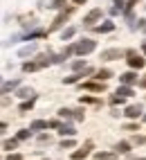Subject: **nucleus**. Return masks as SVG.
Segmentation results:
<instances>
[{"label":"nucleus","mask_w":146,"mask_h":160,"mask_svg":"<svg viewBox=\"0 0 146 160\" xmlns=\"http://www.w3.org/2000/svg\"><path fill=\"white\" fill-rule=\"evenodd\" d=\"M126 117H130V120H137V117L142 115V106L139 104H133V106H128L126 108V113H124Z\"/></svg>","instance_id":"nucleus-7"},{"label":"nucleus","mask_w":146,"mask_h":160,"mask_svg":"<svg viewBox=\"0 0 146 160\" xmlns=\"http://www.w3.org/2000/svg\"><path fill=\"white\" fill-rule=\"evenodd\" d=\"M144 122H146V115H144Z\"/></svg>","instance_id":"nucleus-40"},{"label":"nucleus","mask_w":146,"mask_h":160,"mask_svg":"<svg viewBox=\"0 0 146 160\" xmlns=\"http://www.w3.org/2000/svg\"><path fill=\"white\" fill-rule=\"evenodd\" d=\"M20 86V79H14V81H5L2 83V95H7L9 90H12V88H18Z\"/></svg>","instance_id":"nucleus-13"},{"label":"nucleus","mask_w":146,"mask_h":160,"mask_svg":"<svg viewBox=\"0 0 146 160\" xmlns=\"http://www.w3.org/2000/svg\"><path fill=\"white\" fill-rule=\"evenodd\" d=\"M72 68H74V70H86V63H83V61H74Z\"/></svg>","instance_id":"nucleus-30"},{"label":"nucleus","mask_w":146,"mask_h":160,"mask_svg":"<svg viewBox=\"0 0 146 160\" xmlns=\"http://www.w3.org/2000/svg\"><path fill=\"white\" fill-rule=\"evenodd\" d=\"M38 144H52V138L49 135H40L38 138Z\"/></svg>","instance_id":"nucleus-27"},{"label":"nucleus","mask_w":146,"mask_h":160,"mask_svg":"<svg viewBox=\"0 0 146 160\" xmlns=\"http://www.w3.org/2000/svg\"><path fill=\"white\" fill-rule=\"evenodd\" d=\"M144 52H146V41H144Z\"/></svg>","instance_id":"nucleus-39"},{"label":"nucleus","mask_w":146,"mask_h":160,"mask_svg":"<svg viewBox=\"0 0 146 160\" xmlns=\"http://www.w3.org/2000/svg\"><path fill=\"white\" fill-rule=\"evenodd\" d=\"M124 129H126V131H139V126L137 124H126Z\"/></svg>","instance_id":"nucleus-34"},{"label":"nucleus","mask_w":146,"mask_h":160,"mask_svg":"<svg viewBox=\"0 0 146 160\" xmlns=\"http://www.w3.org/2000/svg\"><path fill=\"white\" fill-rule=\"evenodd\" d=\"M121 7H124V0H115V7L110 9V14H117L119 9H121Z\"/></svg>","instance_id":"nucleus-25"},{"label":"nucleus","mask_w":146,"mask_h":160,"mask_svg":"<svg viewBox=\"0 0 146 160\" xmlns=\"http://www.w3.org/2000/svg\"><path fill=\"white\" fill-rule=\"evenodd\" d=\"M74 32H77L74 27H70V29H65V32H63V41H65V38H72V36H74Z\"/></svg>","instance_id":"nucleus-28"},{"label":"nucleus","mask_w":146,"mask_h":160,"mask_svg":"<svg viewBox=\"0 0 146 160\" xmlns=\"http://www.w3.org/2000/svg\"><path fill=\"white\" fill-rule=\"evenodd\" d=\"M86 102V104H99V99H95V97H81V104Z\"/></svg>","instance_id":"nucleus-31"},{"label":"nucleus","mask_w":146,"mask_h":160,"mask_svg":"<svg viewBox=\"0 0 146 160\" xmlns=\"http://www.w3.org/2000/svg\"><path fill=\"white\" fill-rule=\"evenodd\" d=\"M23 70L25 72H34V70H38V66H36V61H27L25 66H23Z\"/></svg>","instance_id":"nucleus-21"},{"label":"nucleus","mask_w":146,"mask_h":160,"mask_svg":"<svg viewBox=\"0 0 146 160\" xmlns=\"http://www.w3.org/2000/svg\"><path fill=\"white\" fill-rule=\"evenodd\" d=\"M110 77H112L110 70H99V72H97V79H99V81H108Z\"/></svg>","instance_id":"nucleus-15"},{"label":"nucleus","mask_w":146,"mask_h":160,"mask_svg":"<svg viewBox=\"0 0 146 160\" xmlns=\"http://www.w3.org/2000/svg\"><path fill=\"white\" fill-rule=\"evenodd\" d=\"M2 147L12 151V149H16V147H18V142H16V140H5V142H2Z\"/></svg>","instance_id":"nucleus-23"},{"label":"nucleus","mask_w":146,"mask_h":160,"mask_svg":"<svg viewBox=\"0 0 146 160\" xmlns=\"http://www.w3.org/2000/svg\"><path fill=\"white\" fill-rule=\"evenodd\" d=\"M126 57H128V66H130V68H137V70H139V68H144L146 59H144V57H139L135 50H128V52H126Z\"/></svg>","instance_id":"nucleus-2"},{"label":"nucleus","mask_w":146,"mask_h":160,"mask_svg":"<svg viewBox=\"0 0 146 160\" xmlns=\"http://www.w3.org/2000/svg\"><path fill=\"white\" fill-rule=\"evenodd\" d=\"M74 147V140H63L61 142V149H72Z\"/></svg>","instance_id":"nucleus-29"},{"label":"nucleus","mask_w":146,"mask_h":160,"mask_svg":"<svg viewBox=\"0 0 146 160\" xmlns=\"http://www.w3.org/2000/svg\"><path fill=\"white\" fill-rule=\"evenodd\" d=\"M34 102H36V97H32V99H27V102H23V104H20V111H29V108H32V106H34Z\"/></svg>","instance_id":"nucleus-20"},{"label":"nucleus","mask_w":146,"mask_h":160,"mask_svg":"<svg viewBox=\"0 0 146 160\" xmlns=\"http://www.w3.org/2000/svg\"><path fill=\"white\" fill-rule=\"evenodd\" d=\"M59 133H61V135H74L77 131H74V126H70V124H61Z\"/></svg>","instance_id":"nucleus-14"},{"label":"nucleus","mask_w":146,"mask_h":160,"mask_svg":"<svg viewBox=\"0 0 146 160\" xmlns=\"http://www.w3.org/2000/svg\"><path fill=\"white\" fill-rule=\"evenodd\" d=\"M63 2H65V0H54V2H52L49 7H63Z\"/></svg>","instance_id":"nucleus-36"},{"label":"nucleus","mask_w":146,"mask_h":160,"mask_svg":"<svg viewBox=\"0 0 146 160\" xmlns=\"http://www.w3.org/2000/svg\"><path fill=\"white\" fill-rule=\"evenodd\" d=\"M81 77H83V74H72V77H65V83H77Z\"/></svg>","instance_id":"nucleus-26"},{"label":"nucleus","mask_w":146,"mask_h":160,"mask_svg":"<svg viewBox=\"0 0 146 160\" xmlns=\"http://www.w3.org/2000/svg\"><path fill=\"white\" fill-rule=\"evenodd\" d=\"M124 99H126V97H121V95H117V92H115L112 97H110V104H124Z\"/></svg>","instance_id":"nucleus-24"},{"label":"nucleus","mask_w":146,"mask_h":160,"mask_svg":"<svg viewBox=\"0 0 146 160\" xmlns=\"http://www.w3.org/2000/svg\"><path fill=\"white\" fill-rule=\"evenodd\" d=\"M59 117H65V120H68V117H74V111H68V108H61V111H59Z\"/></svg>","instance_id":"nucleus-22"},{"label":"nucleus","mask_w":146,"mask_h":160,"mask_svg":"<svg viewBox=\"0 0 146 160\" xmlns=\"http://www.w3.org/2000/svg\"><path fill=\"white\" fill-rule=\"evenodd\" d=\"M18 140H29V131H18Z\"/></svg>","instance_id":"nucleus-32"},{"label":"nucleus","mask_w":146,"mask_h":160,"mask_svg":"<svg viewBox=\"0 0 146 160\" xmlns=\"http://www.w3.org/2000/svg\"><path fill=\"white\" fill-rule=\"evenodd\" d=\"M139 86H142V88H146V77H144V79L139 81Z\"/></svg>","instance_id":"nucleus-37"},{"label":"nucleus","mask_w":146,"mask_h":160,"mask_svg":"<svg viewBox=\"0 0 146 160\" xmlns=\"http://www.w3.org/2000/svg\"><path fill=\"white\" fill-rule=\"evenodd\" d=\"M47 126H49V122H45V120H36V122L29 124V131H40V129H47Z\"/></svg>","instance_id":"nucleus-12"},{"label":"nucleus","mask_w":146,"mask_h":160,"mask_svg":"<svg viewBox=\"0 0 146 160\" xmlns=\"http://www.w3.org/2000/svg\"><path fill=\"white\" fill-rule=\"evenodd\" d=\"M117 95H121V97H130V95H133V88H130V86H121V88H117Z\"/></svg>","instance_id":"nucleus-16"},{"label":"nucleus","mask_w":146,"mask_h":160,"mask_svg":"<svg viewBox=\"0 0 146 160\" xmlns=\"http://www.w3.org/2000/svg\"><path fill=\"white\" fill-rule=\"evenodd\" d=\"M34 52H36V45H27V48L20 50V57H29V54H34Z\"/></svg>","instance_id":"nucleus-19"},{"label":"nucleus","mask_w":146,"mask_h":160,"mask_svg":"<svg viewBox=\"0 0 146 160\" xmlns=\"http://www.w3.org/2000/svg\"><path fill=\"white\" fill-rule=\"evenodd\" d=\"M83 88L95 90V92H101V90H106V83H103V81H88V83H83Z\"/></svg>","instance_id":"nucleus-8"},{"label":"nucleus","mask_w":146,"mask_h":160,"mask_svg":"<svg viewBox=\"0 0 146 160\" xmlns=\"http://www.w3.org/2000/svg\"><path fill=\"white\" fill-rule=\"evenodd\" d=\"M90 149H92V142L88 140L81 149H77V151L72 153V160H83V158H88V156H90Z\"/></svg>","instance_id":"nucleus-3"},{"label":"nucleus","mask_w":146,"mask_h":160,"mask_svg":"<svg viewBox=\"0 0 146 160\" xmlns=\"http://www.w3.org/2000/svg\"><path fill=\"white\" fill-rule=\"evenodd\" d=\"M7 160H23V156H20V153H12Z\"/></svg>","instance_id":"nucleus-35"},{"label":"nucleus","mask_w":146,"mask_h":160,"mask_svg":"<svg viewBox=\"0 0 146 160\" xmlns=\"http://www.w3.org/2000/svg\"><path fill=\"white\" fill-rule=\"evenodd\" d=\"M115 151H117V153H128V151H130V144H128V142H119Z\"/></svg>","instance_id":"nucleus-18"},{"label":"nucleus","mask_w":146,"mask_h":160,"mask_svg":"<svg viewBox=\"0 0 146 160\" xmlns=\"http://www.w3.org/2000/svg\"><path fill=\"white\" fill-rule=\"evenodd\" d=\"M16 95H18V97H23V99H32V95H34V92L29 90V88H20Z\"/></svg>","instance_id":"nucleus-17"},{"label":"nucleus","mask_w":146,"mask_h":160,"mask_svg":"<svg viewBox=\"0 0 146 160\" xmlns=\"http://www.w3.org/2000/svg\"><path fill=\"white\" fill-rule=\"evenodd\" d=\"M95 158L97 160H115L117 158V151H99V153H95Z\"/></svg>","instance_id":"nucleus-11"},{"label":"nucleus","mask_w":146,"mask_h":160,"mask_svg":"<svg viewBox=\"0 0 146 160\" xmlns=\"http://www.w3.org/2000/svg\"><path fill=\"white\" fill-rule=\"evenodd\" d=\"M119 79H121V83H124V86H133V83L137 81V74H135V72H124Z\"/></svg>","instance_id":"nucleus-9"},{"label":"nucleus","mask_w":146,"mask_h":160,"mask_svg":"<svg viewBox=\"0 0 146 160\" xmlns=\"http://www.w3.org/2000/svg\"><path fill=\"white\" fill-rule=\"evenodd\" d=\"M70 14H72V7H70V9H65V12H61V14H59V16L54 18V23H52V27H49V32H52V29H59V27H61V25H63V23H65V20L70 18Z\"/></svg>","instance_id":"nucleus-4"},{"label":"nucleus","mask_w":146,"mask_h":160,"mask_svg":"<svg viewBox=\"0 0 146 160\" xmlns=\"http://www.w3.org/2000/svg\"><path fill=\"white\" fill-rule=\"evenodd\" d=\"M126 52H121V50H106V52H101V59L103 61H115V59H121Z\"/></svg>","instance_id":"nucleus-5"},{"label":"nucleus","mask_w":146,"mask_h":160,"mask_svg":"<svg viewBox=\"0 0 146 160\" xmlns=\"http://www.w3.org/2000/svg\"><path fill=\"white\" fill-rule=\"evenodd\" d=\"M99 18H101V9H92V12L83 18V25H95Z\"/></svg>","instance_id":"nucleus-6"},{"label":"nucleus","mask_w":146,"mask_h":160,"mask_svg":"<svg viewBox=\"0 0 146 160\" xmlns=\"http://www.w3.org/2000/svg\"><path fill=\"white\" fill-rule=\"evenodd\" d=\"M95 29L99 32V34H108V32H112V29H115V23H112V20H106V23H101V25H97Z\"/></svg>","instance_id":"nucleus-10"},{"label":"nucleus","mask_w":146,"mask_h":160,"mask_svg":"<svg viewBox=\"0 0 146 160\" xmlns=\"http://www.w3.org/2000/svg\"><path fill=\"white\" fill-rule=\"evenodd\" d=\"M74 120H77V122H83V111H81V108L74 111Z\"/></svg>","instance_id":"nucleus-33"},{"label":"nucleus","mask_w":146,"mask_h":160,"mask_svg":"<svg viewBox=\"0 0 146 160\" xmlns=\"http://www.w3.org/2000/svg\"><path fill=\"white\" fill-rule=\"evenodd\" d=\"M95 48H97V43H95V41H90V38H83V41H79V43L74 45L77 54H90Z\"/></svg>","instance_id":"nucleus-1"},{"label":"nucleus","mask_w":146,"mask_h":160,"mask_svg":"<svg viewBox=\"0 0 146 160\" xmlns=\"http://www.w3.org/2000/svg\"><path fill=\"white\" fill-rule=\"evenodd\" d=\"M74 2H79V5H83V2H88V0H74Z\"/></svg>","instance_id":"nucleus-38"}]
</instances>
